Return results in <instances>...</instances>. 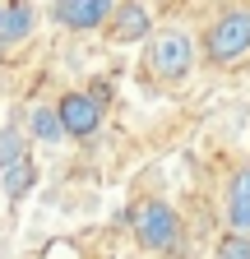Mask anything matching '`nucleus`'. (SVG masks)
Masks as SVG:
<instances>
[{
  "mask_svg": "<svg viewBox=\"0 0 250 259\" xmlns=\"http://www.w3.org/2000/svg\"><path fill=\"white\" fill-rule=\"evenodd\" d=\"M213 259H250V236H236V232H227L223 241H218Z\"/></svg>",
  "mask_w": 250,
  "mask_h": 259,
  "instance_id": "11",
  "label": "nucleus"
},
{
  "mask_svg": "<svg viewBox=\"0 0 250 259\" xmlns=\"http://www.w3.org/2000/svg\"><path fill=\"white\" fill-rule=\"evenodd\" d=\"M250 51V10H227L204 28V60L209 65H232Z\"/></svg>",
  "mask_w": 250,
  "mask_h": 259,
  "instance_id": "3",
  "label": "nucleus"
},
{
  "mask_svg": "<svg viewBox=\"0 0 250 259\" xmlns=\"http://www.w3.org/2000/svg\"><path fill=\"white\" fill-rule=\"evenodd\" d=\"M130 232L148 254H167L181 241V218L167 199H139L130 208Z\"/></svg>",
  "mask_w": 250,
  "mask_h": 259,
  "instance_id": "1",
  "label": "nucleus"
},
{
  "mask_svg": "<svg viewBox=\"0 0 250 259\" xmlns=\"http://www.w3.org/2000/svg\"><path fill=\"white\" fill-rule=\"evenodd\" d=\"M37 171H33V157H28V135L19 125H5L0 130V190L10 199H23L33 190Z\"/></svg>",
  "mask_w": 250,
  "mask_h": 259,
  "instance_id": "4",
  "label": "nucleus"
},
{
  "mask_svg": "<svg viewBox=\"0 0 250 259\" xmlns=\"http://www.w3.org/2000/svg\"><path fill=\"white\" fill-rule=\"evenodd\" d=\"M0 51H5V42H0Z\"/></svg>",
  "mask_w": 250,
  "mask_h": 259,
  "instance_id": "12",
  "label": "nucleus"
},
{
  "mask_svg": "<svg viewBox=\"0 0 250 259\" xmlns=\"http://www.w3.org/2000/svg\"><path fill=\"white\" fill-rule=\"evenodd\" d=\"M153 32V19L139 0H120L116 14H111V42H144Z\"/></svg>",
  "mask_w": 250,
  "mask_h": 259,
  "instance_id": "7",
  "label": "nucleus"
},
{
  "mask_svg": "<svg viewBox=\"0 0 250 259\" xmlns=\"http://www.w3.org/2000/svg\"><path fill=\"white\" fill-rule=\"evenodd\" d=\"M33 139H47V144L65 139V125H60V116H56L51 107H37V111H33Z\"/></svg>",
  "mask_w": 250,
  "mask_h": 259,
  "instance_id": "10",
  "label": "nucleus"
},
{
  "mask_svg": "<svg viewBox=\"0 0 250 259\" xmlns=\"http://www.w3.org/2000/svg\"><path fill=\"white\" fill-rule=\"evenodd\" d=\"M56 116H60L70 139H88V135H98V125H102V102L93 93H65L56 102Z\"/></svg>",
  "mask_w": 250,
  "mask_h": 259,
  "instance_id": "5",
  "label": "nucleus"
},
{
  "mask_svg": "<svg viewBox=\"0 0 250 259\" xmlns=\"http://www.w3.org/2000/svg\"><path fill=\"white\" fill-rule=\"evenodd\" d=\"M195 70V37L185 28H162L148 47V74L162 83H181Z\"/></svg>",
  "mask_w": 250,
  "mask_h": 259,
  "instance_id": "2",
  "label": "nucleus"
},
{
  "mask_svg": "<svg viewBox=\"0 0 250 259\" xmlns=\"http://www.w3.org/2000/svg\"><path fill=\"white\" fill-rule=\"evenodd\" d=\"M33 23H37V14H33L28 0H5V5H0V42L5 47L23 42L28 32H33Z\"/></svg>",
  "mask_w": 250,
  "mask_h": 259,
  "instance_id": "9",
  "label": "nucleus"
},
{
  "mask_svg": "<svg viewBox=\"0 0 250 259\" xmlns=\"http://www.w3.org/2000/svg\"><path fill=\"white\" fill-rule=\"evenodd\" d=\"M111 14H116V0H56V23L70 32L102 28Z\"/></svg>",
  "mask_w": 250,
  "mask_h": 259,
  "instance_id": "6",
  "label": "nucleus"
},
{
  "mask_svg": "<svg viewBox=\"0 0 250 259\" xmlns=\"http://www.w3.org/2000/svg\"><path fill=\"white\" fill-rule=\"evenodd\" d=\"M227 227L236 236H250V167H236L227 185Z\"/></svg>",
  "mask_w": 250,
  "mask_h": 259,
  "instance_id": "8",
  "label": "nucleus"
}]
</instances>
